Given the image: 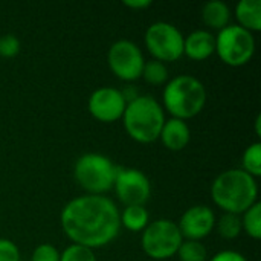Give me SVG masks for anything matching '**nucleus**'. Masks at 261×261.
Instances as JSON below:
<instances>
[{"instance_id":"obj_1","label":"nucleus","mask_w":261,"mask_h":261,"mask_svg":"<svg viewBox=\"0 0 261 261\" xmlns=\"http://www.w3.org/2000/svg\"><path fill=\"white\" fill-rule=\"evenodd\" d=\"M119 210L102 194H84L69 200L61 210L60 222L64 234L89 249L109 245L121 229Z\"/></svg>"},{"instance_id":"obj_2","label":"nucleus","mask_w":261,"mask_h":261,"mask_svg":"<svg viewBox=\"0 0 261 261\" xmlns=\"http://www.w3.org/2000/svg\"><path fill=\"white\" fill-rule=\"evenodd\" d=\"M211 197L225 213L240 216L258 202V185L255 177L245 170L231 168L213 180Z\"/></svg>"},{"instance_id":"obj_3","label":"nucleus","mask_w":261,"mask_h":261,"mask_svg":"<svg viewBox=\"0 0 261 261\" xmlns=\"http://www.w3.org/2000/svg\"><path fill=\"white\" fill-rule=\"evenodd\" d=\"M121 119L130 138L141 144L156 141L167 121L164 107L151 95H136L130 99Z\"/></svg>"},{"instance_id":"obj_4","label":"nucleus","mask_w":261,"mask_h":261,"mask_svg":"<svg viewBox=\"0 0 261 261\" xmlns=\"http://www.w3.org/2000/svg\"><path fill=\"white\" fill-rule=\"evenodd\" d=\"M162 98L171 116L185 121L202 112L206 102V89L193 75H177L165 84Z\"/></svg>"},{"instance_id":"obj_5","label":"nucleus","mask_w":261,"mask_h":261,"mask_svg":"<svg viewBox=\"0 0 261 261\" xmlns=\"http://www.w3.org/2000/svg\"><path fill=\"white\" fill-rule=\"evenodd\" d=\"M118 168L101 153H84L75 162L73 176L89 194H104L113 188Z\"/></svg>"},{"instance_id":"obj_6","label":"nucleus","mask_w":261,"mask_h":261,"mask_svg":"<svg viewBox=\"0 0 261 261\" xmlns=\"http://www.w3.org/2000/svg\"><path fill=\"white\" fill-rule=\"evenodd\" d=\"M216 52L229 66H243L255 54V38L240 24H228L216 35Z\"/></svg>"},{"instance_id":"obj_7","label":"nucleus","mask_w":261,"mask_h":261,"mask_svg":"<svg viewBox=\"0 0 261 261\" xmlns=\"http://www.w3.org/2000/svg\"><path fill=\"white\" fill-rule=\"evenodd\" d=\"M142 249L153 260H167L177 254L184 237L176 222L170 219H158L147 225L142 231Z\"/></svg>"},{"instance_id":"obj_8","label":"nucleus","mask_w":261,"mask_h":261,"mask_svg":"<svg viewBox=\"0 0 261 261\" xmlns=\"http://www.w3.org/2000/svg\"><path fill=\"white\" fill-rule=\"evenodd\" d=\"M145 46L158 61H176L184 55V34L176 24L154 21L145 31Z\"/></svg>"},{"instance_id":"obj_9","label":"nucleus","mask_w":261,"mask_h":261,"mask_svg":"<svg viewBox=\"0 0 261 261\" xmlns=\"http://www.w3.org/2000/svg\"><path fill=\"white\" fill-rule=\"evenodd\" d=\"M107 61L110 70L124 81H135L142 75L144 69V55L139 46L130 40L115 41L107 54Z\"/></svg>"},{"instance_id":"obj_10","label":"nucleus","mask_w":261,"mask_h":261,"mask_svg":"<svg viewBox=\"0 0 261 261\" xmlns=\"http://www.w3.org/2000/svg\"><path fill=\"white\" fill-rule=\"evenodd\" d=\"M119 200L125 206L144 205L150 199L151 184L147 174L138 168H118L113 185Z\"/></svg>"},{"instance_id":"obj_11","label":"nucleus","mask_w":261,"mask_h":261,"mask_svg":"<svg viewBox=\"0 0 261 261\" xmlns=\"http://www.w3.org/2000/svg\"><path fill=\"white\" fill-rule=\"evenodd\" d=\"M89 112L90 115L102 122H113L122 118V113L127 106L124 92L116 87L104 86L92 92L89 98Z\"/></svg>"},{"instance_id":"obj_12","label":"nucleus","mask_w":261,"mask_h":261,"mask_svg":"<svg viewBox=\"0 0 261 261\" xmlns=\"http://www.w3.org/2000/svg\"><path fill=\"white\" fill-rule=\"evenodd\" d=\"M177 226L184 240L200 242L213 232L216 226V214L206 205H194L182 214Z\"/></svg>"},{"instance_id":"obj_13","label":"nucleus","mask_w":261,"mask_h":261,"mask_svg":"<svg viewBox=\"0 0 261 261\" xmlns=\"http://www.w3.org/2000/svg\"><path fill=\"white\" fill-rule=\"evenodd\" d=\"M216 52V35L206 29H196L184 40V54L191 60H206Z\"/></svg>"},{"instance_id":"obj_14","label":"nucleus","mask_w":261,"mask_h":261,"mask_svg":"<svg viewBox=\"0 0 261 261\" xmlns=\"http://www.w3.org/2000/svg\"><path fill=\"white\" fill-rule=\"evenodd\" d=\"M159 138L162 139L164 145L168 150L180 151L188 145L190 138H191V130L184 119L171 118V119L165 121Z\"/></svg>"},{"instance_id":"obj_15","label":"nucleus","mask_w":261,"mask_h":261,"mask_svg":"<svg viewBox=\"0 0 261 261\" xmlns=\"http://www.w3.org/2000/svg\"><path fill=\"white\" fill-rule=\"evenodd\" d=\"M202 20L208 28L213 29H223L229 24L231 20V9L222 0H210L202 6Z\"/></svg>"},{"instance_id":"obj_16","label":"nucleus","mask_w":261,"mask_h":261,"mask_svg":"<svg viewBox=\"0 0 261 261\" xmlns=\"http://www.w3.org/2000/svg\"><path fill=\"white\" fill-rule=\"evenodd\" d=\"M239 24L248 31L261 29V0H240L236 6Z\"/></svg>"},{"instance_id":"obj_17","label":"nucleus","mask_w":261,"mask_h":261,"mask_svg":"<svg viewBox=\"0 0 261 261\" xmlns=\"http://www.w3.org/2000/svg\"><path fill=\"white\" fill-rule=\"evenodd\" d=\"M119 219H121V225L133 232L144 231L150 223V214L144 205L125 206L124 211L119 214Z\"/></svg>"},{"instance_id":"obj_18","label":"nucleus","mask_w":261,"mask_h":261,"mask_svg":"<svg viewBox=\"0 0 261 261\" xmlns=\"http://www.w3.org/2000/svg\"><path fill=\"white\" fill-rule=\"evenodd\" d=\"M242 228L246 231V234L255 240L261 239V203L255 202L252 206H249L242 217Z\"/></svg>"},{"instance_id":"obj_19","label":"nucleus","mask_w":261,"mask_h":261,"mask_svg":"<svg viewBox=\"0 0 261 261\" xmlns=\"http://www.w3.org/2000/svg\"><path fill=\"white\" fill-rule=\"evenodd\" d=\"M242 164L246 173H249L252 177H258L261 174V144L257 141L254 144H251L249 147H246V150L243 151V158H242Z\"/></svg>"},{"instance_id":"obj_20","label":"nucleus","mask_w":261,"mask_h":261,"mask_svg":"<svg viewBox=\"0 0 261 261\" xmlns=\"http://www.w3.org/2000/svg\"><path fill=\"white\" fill-rule=\"evenodd\" d=\"M217 231L223 239L232 240L237 239L242 232V219L239 214H229L225 213L219 220H217Z\"/></svg>"},{"instance_id":"obj_21","label":"nucleus","mask_w":261,"mask_h":261,"mask_svg":"<svg viewBox=\"0 0 261 261\" xmlns=\"http://www.w3.org/2000/svg\"><path fill=\"white\" fill-rule=\"evenodd\" d=\"M180 261H206L208 251L197 240H184L177 249Z\"/></svg>"},{"instance_id":"obj_22","label":"nucleus","mask_w":261,"mask_h":261,"mask_svg":"<svg viewBox=\"0 0 261 261\" xmlns=\"http://www.w3.org/2000/svg\"><path fill=\"white\" fill-rule=\"evenodd\" d=\"M144 80L150 84L159 86L164 84L168 80V69L162 61L158 60H150L144 63V69H142V75Z\"/></svg>"},{"instance_id":"obj_23","label":"nucleus","mask_w":261,"mask_h":261,"mask_svg":"<svg viewBox=\"0 0 261 261\" xmlns=\"http://www.w3.org/2000/svg\"><path fill=\"white\" fill-rule=\"evenodd\" d=\"M60 261H96V257L92 249L73 243L60 254Z\"/></svg>"},{"instance_id":"obj_24","label":"nucleus","mask_w":261,"mask_h":261,"mask_svg":"<svg viewBox=\"0 0 261 261\" xmlns=\"http://www.w3.org/2000/svg\"><path fill=\"white\" fill-rule=\"evenodd\" d=\"M31 261H60V252L54 245L43 243L34 249Z\"/></svg>"},{"instance_id":"obj_25","label":"nucleus","mask_w":261,"mask_h":261,"mask_svg":"<svg viewBox=\"0 0 261 261\" xmlns=\"http://www.w3.org/2000/svg\"><path fill=\"white\" fill-rule=\"evenodd\" d=\"M20 52V41L14 34H5L0 37V57H15Z\"/></svg>"},{"instance_id":"obj_26","label":"nucleus","mask_w":261,"mask_h":261,"mask_svg":"<svg viewBox=\"0 0 261 261\" xmlns=\"http://www.w3.org/2000/svg\"><path fill=\"white\" fill-rule=\"evenodd\" d=\"M0 261H20V251L14 242L0 239Z\"/></svg>"},{"instance_id":"obj_27","label":"nucleus","mask_w":261,"mask_h":261,"mask_svg":"<svg viewBox=\"0 0 261 261\" xmlns=\"http://www.w3.org/2000/svg\"><path fill=\"white\" fill-rule=\"evenodd\" d=\"M211 261H248L246 257L237 251H231V249H225V251H220L217 252Z\"/></svg>"},{"instance_id":"obj_28","label":"nucleus","mask_w":261,"mask_h":261,"mask_svg":"<svg viewBox=\"0 0 261 261\" xmlns=\"http://www.w3.org/2000/svg\"><path fill=\"white\" fill-rule=\"evenodd\" d=\"M122 3H124L125 6L135 8V9H144V8H147V6L151 5L150 0H124Z\"/></svg>"},{"instance_id":"obj_29","label":"nucleus","mask_w":261,"mask_h":261,"mask_svg":"<svg viewBox=\"0 0 261 261\" xmlns=\"http://www.w3.org/2000/svg\"><path fill=\"white\" fill-rule=\"evenodd\" d=\"M260 121H261V116H260V115H258V116H257V119H255V127H257V135H258V136H260V135H261V132H260Z\"/></svg>"}]
</instances>
